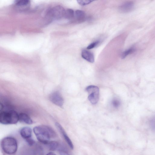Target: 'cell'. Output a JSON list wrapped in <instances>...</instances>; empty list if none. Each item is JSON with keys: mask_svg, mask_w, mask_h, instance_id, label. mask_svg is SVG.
I'll use <instances>...</instances> for the list:
<instances>
[{"mask_svg": "<svg viewBox=\"0 0 155 155\" xmlns=\"http://www.w3.org/2000/svg\"><path fill=\"white\" fill-rule=\"evenodd\" d=\"M33 131L38 140L45 144H48L50 142V139L56 136V133L54 130L47 125L35 126L34 127Z\"/></svg>", "mask_w": 155, "mask_h": 155, "instance_id": "cell-1", "label": "cell"}, {"mask_svg": "<svg viewBox=\"0 0 155 155\" xmlns=\"http://www.w3.org/2000/svg\"><path fill=\"white\" fill-rule=\"evenodd\" d=\"M1 146L3 151L8 155L15 154L18 149V144L16 140L12 137L3 138L1 142Z\"/></svg>", "mask_w": 155, "mask_h": 155, "instance_id": "cell-2", "label": "cell"}, {"mask_svg": "<svg viewBox=\"0 0 155 155\" xmlns=\"http://www.w3.org/2000/svg\"><path fill=\"white\" fill-rule=\"evenodd\" d=\"M18 121V114L14 110L2 111L0 112V122L2 124H15Z\"/></svg>", "mask_w": 155, "mask_h": 155, "instance_id": "cell-3", "label": "cell"}, {"mask_svg": "<svg viewBox=\"0 0 155 155\" xmlns=\"http://www.w3.org/2000/svg\"><path fill=\"white\" fill-rule=\"evenodd\" d=\"M65 10L61 6H55L49 9L46 15L50 22L53 20H59L64 18Z\"/></svg>", "mask_w": 155, "mask_h": 155, "instance_id": "cell-4", "label": "cell"}, {"mask_svg": "<svg viewBox=\"0 0 155 155\" xmlns=\"http://www.w3.org/2000/svg\"><path fill=\"white\" fill-rule=\"evenodd\" d=\"M43 150L39 145L35 144L32 146L25 147L20 152V155H43Z\"/></svg>", "mask_w": 155, "mask_h": 155, "instance_id": "cell-5", "label": "cell"}, {"mask_svg": "<svg viewBox=\"0 0 155 155\" xmlns=\"http://www.w3.org/2000/svg\"><path fill=\"white\" fill-rule=\"evenodd\" d=\"M86 90L88 93V99L90 102L93 104H97L99 99V88L95 86L90 85L86 88Z\"/></svg>", "mask_w": 155, "mask_h": 155, "instance_id": "cell-6", "label": "cell"}, {"mask_svg": "<svg viewBox=\"0 0 155 155\" xmlns=\"http://www.w3.org/2000/svg\"><path fill=\"white\" fill-rule=\"evenodd\" d=\"M49 100L53 104L60 107H62L64 104L63 98L61 94L58 91H55L50 94Z\"/></svg>", "mask_w": 155, "mask_h": 155, "instance_id": "cell-7", "label": "cell"}, {"mask_svg": "<svg viewBox=\"0 0 155 155\" xmlns=\"http://www.w3.org/2000/svg\"><path fill=\"white\" fill-rule=\"evenodd\" d=\"M55 125L70 148L71 149H73L74 148L73 143L63 128L60 124L58 122H56L55 123Z\"/></svg>", "mask_w": 155, "mask_h": 155, "instance_id": "cell-8", "label": "cell"}, {"mask_svg": "<svg viewBox=\"0 0 155 155\" xmlns=\"http://www.w3.org/2000/svg\"><path fill=\"white\" fill-rule=\"evenodd\" d=\"M49 149L51 151L65 150L67 149V147L63 143L56 141H52L48 144Z\"/></svg>", "mask_w": 155, "mask_h": 155, "instance_id": "cell-9", "label": "cell"}, {"mask_svg": "<svg viewBox=\"0 0 155 155\" xmlns=\"http://www.w3.org/2000/svg\"><path fill=\"white\" fill-rule=\"evenodd\" d=\"M19 133L21 137L25 140L31 138L32 130L29 127H22L20 130Z\"/></svg>", "mask_w": 155, "mask_h": 155, "instance_id": "cell-10", "label": "cell"}, {"mask_svg": "<svg viewBox=\"0 0 155 155\" xmlns=\"http://www.w3.org/2000/svg\"><path fill=\"white\" fill-rule=\"evenodd\" d=\"M134 4L131 1L127 2L121 5L119 7L120 11L124 13L131 11L134 8Z\"/></svg>", "mask_w": 155, "mask_h": 155, "instance_id": "cell-11", "label": "cell"}, {"mask_svg": "<svg viewBox=\"0 0 155 155\" xmlns=\"http://www.w3.org/2000/svg\"><path fill=\"white\" fill-rule=\"evenodd\" d=\"M82 57L87 61L93 63L94 61V58L93 54L90 51L85 50L82 51Z\"/></svg>", "mask_w": 155, "mask_h": 155, "instance_id": "cell-12", "label": "cell"}, {"mask_svg": "<svg viewBox=\"0 0 155 155\" xmlns=\"http://www.w3.org/2000/svg\"><path fill=\"white\" fill-rule=\"evenodd\" d=\"M19 121L25 124H31L33 123V121L30 117L27 114L21 113L18 114Z\"/></svg>", "mask_w": 155, "mask_h": 155, "instance_id": "cell-13", "label": "cell"}, {"mask_svg": "<svg viewBox=\"0 0 155 155\" xmlns=\"http://www.w3.org/2000/svg\"><path fill=\"white\" fill-rule=\"evenodd\" d=\"M85 14L84 12L81 10H77L74 13V17L78 21H81L85 19Z\"/></svg>", "mask_w": 155, "mask_h": 155, "instance_id": "cell-14", "label": "cell"}, {"mask_svg": "<svg viewBox=\"0 0 155 155\" xmlns=\"http://www.w3.org/2000/svg\"><path fill=\"white\" fill-rule=\"evenodd\" d=\"M74 17V12L73 10L68 9L65 10L64 18L71 20Z\"/></svg>", "mask_w": 155, "mask_h": 155, "instance_id": "cell-15", "label": "cell"}, {"mask_svg": "<svg viewBox=\"0 0 155 155\" xmlns=\"http://www.w3.org/2000/svg\"><path fill=\"white\" fill-rule=\"evenodd\" d=\"M30 3V1L28 0H19L15 1V4L19 7H25L27 6Z\"/></svg>", "mask_w": 155, "mask_h": 155, "instance_id": "cell-16", "label": "cell"}, {"mask_svg": "<svg viewBox=\"0 0 155 155\" xmlns=\"http://www.w3.org/2000/svg\"><path fill=\"white\" fill-rule=\"evenodd\" d=\"M134 51V49L131 48L124 51L122 54L121 58L123 59L125 58L127 55L132 53Z\"/></svg>", "mask_w": 155, "mask_h": 155, "instance_id": "cell-17", "label": "cell"}, {"mask_svg": "<svg viewBox=\"0 0 155 155\" xmlns=\"http://www.w3.org/2000/svg\"><path fill=\"white\" fill-rule=\"evenodd\" d=\"M111 104L114 107L117 108L120 105V102L118 99L115 98L113 99L111 101Z\"/></svg>", "mask_w": 155, "mask_h": 155, "instance_id": "cell-18", "label": "cell"}, {"mask_svg": "<svg viewBox=\"0 0 155 155\" xmlns=\"http://www.w3.org/2000/svg\"><path fill=\"white\" fill-rule=\"evenodd\" d=\"M93 1L89 0H77L78 3L80 5L84 6L91 3Z\"/></svg>", "mask_w": 155, "mask_h": 155, "instance_id": "cell-19", "label": "cell"}, {"mask_svg": "<svg viewBox=\"0 0 155 155\" xmlns=\"http://www.w3.org/2000/svg\"><path fill=\"white\" fill-rule=\"evenodd\" d=\"M99 41H97L92 43L87 46V49H91L95 48L99 44Z\"/></svg>", "mask_w": 155, "mask_h": 155, "instance_id": "cell-20", "label": "cell"}, {"mask_svg": "<svg viewBox=\"0 0 155 155\" xmlns=\"http://www.w3.org/2000/svg\"><path fill=\"white\" fill-rule=\"evenodd\" d=\"M25 140L29 146H33L35 144V141L31 138L26 139Z\"/></svg>", "mask_w": 155, "mask_h": 155, "instance_id": "cell-21", "label": "cell"}, {"mask_svg": "<svg viewBox=\"0 0 155 155\" xmlns=\"http://www.w3.org/2000/svg\"><path fill=\"white\" fill-rule=\"evenodd\" d=\"M150 126L152 130L155 131V117L150 120Z\"/></svg>", "mask_w": 155, "mask_h": 155, "instance_id": "cell-22", "label": "cell"}, {"mask_svg": "<svg viewBox=\"0 0 155 155\" xmlns=\"http://www.w3.org/2000/svg\"><path fill=\"white\" fill-rule=\"evenodd\" d=\"M60 155H70L68 153V151L65 150H60L58 151Z\"/></svg>", "mask_w": 155, "mask_h": 155, "instance_id": "cell-23", "label": "cell"}, {"mask_svg": "<svg viewBox=\"0 0 155 155\" xmlns=\"http://www.w3.org/2000/svg\"><path fill=\"white\" fill-rule=\"evenodd\" d=\"M46 155H56L53 152H51L48 153Z\"/></svg>", "mask_w": 155, "mask_h": 155, "instance_id": "cell-24", "label": "cell"}]
</instances>
